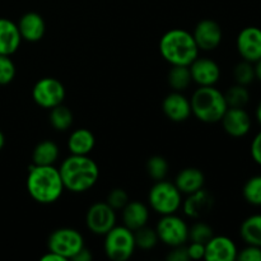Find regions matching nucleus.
<instances>
[{"label":"nucleus","mask_w":261,"mask_h":261,"mask_svg":"<svg viewBox=\"0 0 261 261\" xmlns=\"http://www.w3.org/2000/svg\"><path fill=\"white\" fill-rule=\"evenodd\" d=\"M64 188L81 194L91 190L99 178L98 165L88 155L70 154L59 167Z\"/></svg>","instance_id":"obj_1"},{"label":"nucleus","mask_w":261,"mask_h":261,"mask_svg":"<svg viewBox=\"0 0 261 261\" xmlns=\"http://www.w3.org/2000/svg\"><path fill=\"white\" fill-rule=\"evenodd\" d=\"M27 190L31 198L40 204H53L63 195L64 184L59 168L55 166H36L28 167Z\"/></svg>","instance_id":"obj_2"},{"label":"nucleus","mask_w":261,"mask_h":261,"mask_svg":"<svg viewBox=\"0 0 261 261\" xmlns=\"http://www.w3.org/2000/svg\"><path fill=\"white\" fill-rule=\"evenodd\" d=\"M199 47L193 33L182 28L167 31L161 37L160 53L162 58L172 65L189 66L199 56Z\"/></svg>","instance_id":"obj_3"},{"label":"nucleus","mask_w":261,"mask_h":261,"mask_svg":"<svg viewBox=\"0 0 261 261\" xmlns=\"http://www.w3.org/2000/svg\"><path fill=\"white\" fill-rule=\"evenodd\" d=\"M191 114L201 122L216 124L221 122L228 109L224 93L214 86L199 87L190 99Z\"/></svg>","instance_id":"obj_4"},{"label":"nucleus","mask_w":261,"mask_h":261,"mask_svg":"<svg viewBox=\"0 0 261 261\" xmlns=\"http://www.w3.org/2000/svg\"><path fill=\"white\" fill-rule=\"evenodd\" d=\"M148 201L152 211L161 216L175 214L182 205V194L175 182L166 180L155 181L148 194Z\"/></svg>","instance_id":"obj_5"},{"label":"nucleus","mask_w":261,"mask_h":261,"mask_svg":"<svg viewBox=\"0 0 261 261\" xmlns=\"http://www.w3.org/2000/svg\"><path fill=\"white\" fill-rule=\"evenodd\" d=\"M135 249L134 232L127 227L115 226L105 234L103 250L109 259L114 261H126L133 256Z\"/></svg>","instance_id":"obj_6"},{"label":"nucleus","mask_w":261,"mask_h":261,"mask_svg":"<svg viewBox=\"0 0 261 261\" xmlns=\"http://www.w3.org/2000/svg\"><path fill=\"white\" fill-rule=\"evenodd\" d=\"M48 251L63 256L65 260L73 259L84 247V239L79 231L69 227L58 228L47 239Z\"/></svg>","instance_id":"obj_7"},{"label":"nucleus","mask_w":261,"mask_h":261,"mask_svg":"<svg viewBox=\"0 0 261 261\" xmlns=\"http://www.w3.org/2000/svg\"><path fill=\"white\" fill-rule=\"evenodd\" d=\"M155 232L158 239L166 246L176 247L189 241V226L181 217L175 214L162 216L158 221Z\"/></svg>","instance_id":"obj_8"},{"label":"nucleus","mask_w":261,"mask_h":261,"mask_svg":"<svg viewBox=\"0 0 261 261\" xmlns=\"http://www.w3.org/2000/svg\"><path fill=\"white\" fill-rule=\"evenodd\" d=\"M65 87L59 79L45 76L35 83L32 88V98L37 106L51 110L61 105L65 98Z\"/></svg>","instance_id":"obj_9"},{"label":"nucleus","mask_w":261,"mask_h":261,"mask_svg":"<svg viewBox=\"0 0 261 261\" xmlns=\"http://www.w3.org/2000/svg\"><path fill=\"white\" fill-rule=\"evenodd\" d=\"M87 228L97 236H105L116 226V211L106 201L92 204L86 214Z\"/></svg>","instance_id":"obj_10"},{"label":"nucleus","mask_w":261,"mask_h":261,"mask_svg":"<svg viewBox=\"0 0 261 261\" xmlns=\"http://www.w3.org/2000/svg\"><path fill=\"white\" fill-rule=\"evenodd\" d=\"M236 47L242 60L255 64L261 59V28L249 25L240 31L236 38Z\"/></svg>","instance_id":"obj_11"},{"label":"nucleus","mask_w":261,"mask_h":261,"mask_svg":"<svg viewBox=\"0 0 261 261\" xmlns=\"http://www.w3.org/2000/svg\"><path fill=\"white\" fill-rule=\"evenodd\" d=\"M224 132L232 138H242L251 130L252 120L245 107H228L221 120Z\"/></svg>","instance_id":"obj_12"},{"label":"nucleus","mask_w":261,"mask_h":261,"mask_svg":"<svg viewBox=\"0 0 261 261\" xmlns=\"http://www.w3.org/2000/svg\"><path fill=\"white\" fill-rule=\"evenodd\" d=\"M193 36L199 50L213 51L221 45L223 32H222V27L216 20L203 19L196 24Z\"/></svg>","instance_id":"obj_13"},{"label":"nucleus","mask_w":261,"mask_h":261,"mask_svg":"<svg viewBox=\"0 0 261 261\" xmlns=\"http://www.w3.org/2000/svg\"><path fill=\"white\" fill-rule=\"evenodd\" d=\"M191 79L199 87L216 86L221 79V68L214 60L208 58H196L189 65Z\"/></svg>","instance_id":"obj_14"},{"label":"nucleus","mask_w":261,"mask_h":261,"mask_svg":"<svg viewBox=\"0 0 261 261\" xmlns=\"http://www.w3.org/2000/svg\"><path fill=\"white\" fill-rule=\"evenodd\" d=\"M163 114L173 122H184L191 116V103L181 92H171L162 102Z\"/></svg>","instance_id":"obj_15"},{"label":"nucleus","mask_w":261,"mask_h":261,"mask_svg":"<svg viewBox=\"0 0 261 261\" xmlns=\"http://www.w3.org/2000/svg\"><path fill=\"white\" fill-rule=\"evenodd\" d=\"M236 244L227 236H213L205 244L206 261H233L237 259Z\"/></svg>","instance_id":"obj_16"},{"label":"nucleus","mask_w":261,"mask_h":261,"mask_svg":"<svg viewBox=\"0 0 261 261\" xmlns=\"http://www.w3.org/2000/svg\"><path fill=\"white\" fill-rule=\"evenodd\" d=\"M214 204L213 196L211 193L203 189L195 191L193 194H189L188 198L182 200V211L189 218L199 219L208 214L212 211Z\"/></svg>","instance_id":"obj_17"},{"label":"nucleus","mask_w":261,"mask_h":261,"mask_svg":"<svg viewBox=\"0 0 261 261\" xmlns=\"http://www.w3.org/2000/svg\"><path fill=\"white\" fill-rule=\"evenodd\" d=\"M17 25L22 40L28 42H37L45 36L46 23L41 14L36 12H28L23 14Z\"/></svg>","instance_id":"obj_18"},{"label":"nucleus","mask_w":261,"mask_h":261,"mask_svg":"<svg viewBox=\"0 0 261 261\" xmlns=\"http://www.w3.org/2000/svg\"><path fill=\"white\" fill-rule=\"evenodd\" d=\"M22 37L17 23L0 18V55L12 56L19 48Z\"/></svg>","instance_id":"obj_19"},{"label":"nucleus","mask_w":261,"mask_h":261,"mask_svg":"<svg viewBox=\"0 0 261 261\" xmlns=\"http://www.w3.org/2000/svg\"><path fill=\"white\" fill-rule=\"evenodd\" d=\"M122 223L133 232L147 226L149 221V209L140 201H130L121 209Z\"/></svg>","instance_id":"obj_20"},{"label":"nucleus","mask_w":261,"mask_h":261,"mask_svg":"<svg viewBox=\"0 0 261 261\" xmlns=\"http://www.w3.org/2000/svg\"><path fill=\"white\" fill-rule=\"evenodd\" d=\"M205 176L201 170L196 167H186L177 173L175 178V185L181 194H193L204 188Z\"/></svg>","instance_id":"obj_21"},{"label":"nucleus","mask_w":261,"mask_h":261,"mask_svg":"<svg viewBox=\"0 0 261 261\" xmlns=\"http://www.w3.org/2000/svg\"><path fill=\"white\" fill-rule=\"evenodd\" d=\"M94 145H96V138L88 129L81 127L74 130L69 135L68 149L70 150V154L88 155L93 150Z\"/></svg>","instance_id":"obj_22"},{"label":"nucleus","mask_w":261,"mask_h":261,"mask_svg":"<svg viewBox=\"0 0 261 261\" xmlns=\"http://www.w3.org/2000/svg\"><path fill=\"white\" fill-rule=\"evenodd\" d=\"M60 155L58 144L53 140H42L35 147L32 163L36 166H54Z\"/></svg>","instance_id":"obj_23"},{"label":"nucleus","mask_w":261,"mask_h":261,"mask_svg":"<svg viewBox=\"0 0 261 261\" xmlns=\"http://www.w3.org/2000/svg\"><path fill=\"white\" fill-rule=\"evenodd\" d=\"M240 236L246 245L261 247V213L252 214L242 222Z\"/></svg>","instance_id":"obj_24"},{"label":"nucleus","mask_w":261,"mask_h":261,"mask_svg":"<svg viewBox=\"0 0 261 261\" xmlns=\"http://www.w3.org/2000/svg\"><path fill=\"white\" fill-rule=\"evenodd\" d=\"M168 86L172 91L182 92L189 88L193 79H191L190 68L186 65H172L167 75Z\"/></svg>","instance_id":"obj_25"},{"label":"nucleus","mask_w":261,"mask_h":261,"mask_svg":"<svg viewBox=\"0 0 261 261\" xmlns=\"http://www.w3.org/2000/svg\"><path fill=\"white\" fill-rule=\"evenodd\" d=\"M48 120H50L51 126L55 130H58V132H66L73 125V114H71V111L68 107L61 103L50 110Z\"/></svg>","instance_id":"obj_26"},{"label":"nucleus","mask_w":261,"mask_h":261,"mask_svg":"<svg viewBox=\"0 0 261 261\" xmlns=\"http://www.w3.org/2000/svg\"><path fill=\"white\" fill-rule=\"evenodd\" d=\"M228 107H245L250 101V92L246 86L233 84L224 93Z\"/></svg>","instance_id":"obj_27"},{"label":"nucleus","mask_w":261,"mask_h":261,"mask_svg":"<svg viewBox=\"0 0 261 261\" xmlns=\"http://www.w3.org/2000/svg\"><path fill=\"white\" fill-rule=\"evenodd\" d=\"M242 195L249 204L261 206V175H255L245 182Z\"/></svg>","instance_id":"obj_28"},{"label":"nucleus","mask_w":261,"mask_h":261,"mask_svg":"<svg viewBox=\"0 0 261 261\" xmlns=\"http://www.w3.org/2000/svg\"><path fill=\"white\" fill-rule=\"evenodd\" d=\"M134 239H135V246L140 250H144V251L154 249L155 245H157L158 241H160L155 229L149 228V227L147 226L134 231Z\"/></svg>","instance_id":"obj_29"},{"label":"nucleus","mask_w":261,"mask_h":261,"mask_svg":"<svg viewBox=\"0 0 261 261\" xmlns=\"http://www.w3.org/2000/svg\"><path fill=\"white\" fill-rule=\"evenodd\" d=\"M147 173L154 181L165 180L168 173V162L162 155H153L147 161Z\"/></svg>","instance_id":"obj_30"},{"label":"nucleus","mask_w":261,"mask_h":261,"mask_svg":"<svg viewBox=\"0 0 261 261\" xmlns=\"http://www.w3.org/2000/svg\"><path fill=\"white\" fill-rule=\"evenodd\" d=\"M233 78L237 84H241V86L246 87L250 86L256 79V76H255L254 64L246 60L240 61L233 69Z\"/></svg>","instance_id":"obj_31"},{"label":"nucleus","mask_w":261,"mask_h":261,"mask_svg":"<svg viewBox=\"0 0 261 261\" xmlns=\"http://www.w3.org/2000/svg\"><path fill=\"white\" fill-rule=\"evenodd\" d=\"M213 236V228L201 221L196 222L193 226L189 227V240L193 242H200V244L205 245Z\"/></svg>","instance_id":"obj_32"},{"label":"nucleus","mask_w":261,"mask_h":261,"mask_svg":"<svg viewBox=\"0 0 261 261\" xmlns=\"http://www.w3.org/2000/svg\"><path fill=\"white\" fill-rule=\"evenodd\" d=\"M17 69L14 61L8 55H0V86H7L12 83L15 78Z\"/></svg>","instance_id":"obj_33"},{"label":"nucleus","mask_w":261,"mask_h":261,"mask_svg":"<svg viewBox=\"0 0 261 261\" xmlns=\"http://www.w3.org/2000/svg\"><path fill=\"white\" fill-rule=\"evenodd\" d=\"M106 203L115 211H120V209H122L129 203V195H127V193L124 189H112L109 193V195H107Z\"/></svg>","instance_id":"obj_34"},{"label":"nucleus","mask_w":261,"mask_h":261,"mask_svg":"<svg viewBox=\"0 0 261 261\" xmlns=\"http://www.w3.org/2000/svg\"><path fill=\"white\" fill-rule=\"evenodd\" d=\"M240 261H261V247L254 245H246L237 252V259Z\"/></svg>","instance_id":"obj_35"},{"label":"nucleus","mask_w":261,"mask_h":261,"mask_svg":"<svg viewBox=\"0 0 261 261\" xmlns=\"http://www.w3.org/2000/svg\"><path fill=\"white\" fill-rule=\"evenodd\" d=\"M188 249L189 257L191 260H200L204 259V255H205V245L200 244V242H190L189 246H186Z\"/></svg>","instance_id":"obj_36"},{"label":"nucleus","mask_w":261,"mask_h":261,"mask_svg":"<svg viewBox=\"0 0 261 261\" xmlns=\"http://www.w3.org/2000/svg\"><path fill=\"white\" fill-rule=\"evenodd\" d=\"M167 260H170V261H188V260H190V257H189V254H188V249H186L185 245L172 247V250L168 252Z\"/></svg>","instance_id":"obj_37"},{"label":"nucleus","mask_w":261,"mask_h":261,"mask_svg":"<svg viewBox=\"0 0 261 261\" xmlns=\"http://www.w3.org/2000/svg\"><path fill=\"white\" fill-rule=\"evenodd\" d=\"M250 153L256 165L261 166V130L254 137L250 147Z\"/></svg>","instance_id":"obj_38"},{"label":"nucleus","mask_w":261,"mask_h":261,"mask_svg":"<svg viewBox=\"0 0 261 261\" xmlns=\"http://www.w3.org/2000/svg\"><path fill=\"white\" fill-rule=\"evenodd\" d=\"M74 261H91L92 260V254L91 251H89L88 249H86V246L83 247V249L81 250V251L78 252V254H75L73 256Z\"/></svg>","instance_id":"obj_39"},{"label":"nucleus","mask_w":261,"mask_h":261,"mask_svg":"<svg viewBox=\"0 0 261 261\" xmlns=\"http://www.w3.org/2000/svg\"><path fill=\"white\" fill-rule=\"evenodd\" d=\"M41 261H66L63 256L55 254L53 251H48L47 254H45L43 256H41Z\"/></svg>","instance_id":"obj_40"},{"label":"nucleus","mask_w":261,"mask_h":261,"mask_svg":"<svg viewBox=\"0 0 261 261\" xmlns=\"http://www.w3.org/2000/svg\"><path fill=\"white\" fill-rule=\"evenodd\" d=\"M254 66H255V76H256L257 81L261 82V59L254 64Z\"/></svg>","instance_id":"obj_41"},{"label":"nucleus","mask_w":261,"mask_h":261,"mask_svg":"<svg viewBox=\"0 0 261 261\" xmlns=\"http://www.w3.org/2000/svg\"><path fill=\"white\" fill-rule=\"evenodd\" d=\"M255 117H256L257 122L261 125V99H260L259 103H257L256 110H255Z\"/></svg>","instance_id":"obj_42"},{"label":"nucleus","mask_w":261,"mask_h":261,"mask_svg":"<svg viewBox=\"0 0 261 261\" xmlns=\"http://www.w3.org/2000/svg\"><path fill=\"white\" fill-rule=\"evenodd\" d=\"M4 145H5V137H4V134H3L2 130H0V150L4 148Z\"/></svg>","instance_id":"obj_43"}]
</instances>
